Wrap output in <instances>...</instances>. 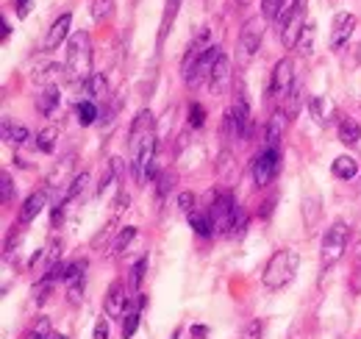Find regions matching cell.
<instances>
[{
  "label": "cell",
  "instance_id": "45",
  "mask_svg": "<svg viewBox=\"0 0 361 339\" xmlns=\"http://www.w3.org/2000/svg\"><path fill=\"white\" fill-rule=\"evenodd\" d=\"M353 267H356V270H361V242L356 245V251H353Z\"/></svg>",
  "mask_w": 361,
  "mask_h": 339
},
{
  "label": "cell",
  "instance_id": "9",
  "mask_svg": "<svg viewBox=\"0 0 361 339\" xmlns=\"http://www.w3.org/2000/svg\"><path fill=\"white\" fill-rule=\"evenodd\" d=\"M295 92V59L283 56L281 61H275L270 76V95L272 100H286L289 95Z\"/></svg>",
  "mask_w": 361,
  "mask_h": 339
},
{
  "label": "cell",
  "instance_id": "11",
  "mask_svg": "<svg viewBox=\"0 0 361 339\" xmlns=\"http://www.w3.org/2000/svg\"><path fill=\"white\" fill-rule=\"evenodd\" d=\"M262 40H264V20L259 17H250L242 31H239V50H242V59H253L262 47Z\"/></svg>",
  "mask_w": 361,
  "mask_h": 339
},
{
  "label": "cell",
  "instance_id": "38",
  "mask_svg": "<svg viewBox=\"0 0 361 339\" xmlns=\"http://www.w3.org/2000/svg\"><path fill=\"white\" fill-rule=\"evenodd\" d=\"M281 6H283V0H262V14H264V20H278V17H281Z\"/></svg>",
  "mask_w": 361,
  "mask_h": 339
},
{
  "label": "cell",
  "instance_id": "43",
  "mask_svg": "<svg viewBox=\"0 0 361 339\" xmlns=\"http://www.w3.org/2000/svg\"><path fill=\"white\" fill-rule=\"evenodd\" d=\"M303 209H309V225H314L317 214H319V206H317V198H309Z\"/></svg>",
  "mask_w": 361,
  "mask_h": 339
},
{
  "label": "cell",
  "instance_id": "29",
  "mask_svg": "<svg viewBox=\"0 0 361 339\" xmlns=\"http://www.w3.org/2000/svg\"><path fill=\"white\" fill-rule=\"evenodd\" d=\"M134 237H136V225H126V228H120L117 239L111 242V256H123V251L134 242Z\"/></svg>",
  "mask_w": 361,
  "mask_h": 339
},
{
  "label": "cell",
  "instance_id": "27",
  "mask_svg": "<svg viewBox=\"0 0 361 339\" xmlns=\"http://www.w3.org/2000/svg\"><path fill=\"white\" fill-rule=\"evenodd\" d=\"M178 6H180V0H167L164 17H161V28H159V47L164 44V40H167V34L173 31V20H176V14H178Z\"/></svg>",
  "mask_w": 361,
  "mask_h": 339
},
{
  "label": "cell",
  "instance_id": "3",
  "mask_svg": "<svg viewBox=\"0 0 361 339\" xmlns=\"http://www.w3.org/2000/svg\"><path fill=\"white\" fill-rule=\"evenodd\" d=\"M306 25H309V0H292L286 6V11H281V17H278V37H281L283 47H289V50L298 47V40L306 31Z\"/></svg>",
  "mask_w": 361,
  "mask_h": 339
},
{
  "label": "cell",
  "instance_id": "10",
  "mask_svg": "<svg viewBox=\"0 0 361 339\" xmlns=\"http://www.w3.org/2000/svg\"><path fill=\"white\" fill-rule=\"evenodd\" d=\"M359 25V17L353 11H339L331 23V37H328V47L331 50H342L348 47V42L353 40V31Z\"/></svg>",
  "mask_w": 361,
  "mask_h": 339
},
{
  "label": "cell",
  "instance_id": "33",
  "mask_svg": "<svg viewBox=\"0 0 361 339\" xmlns=\"http://www.w3.org/2000/svg\"><path fill=\"white\" fill-rule=\"evenodd\" d=\"M186 123L192 128H203V123H206V109H203L197 100L189 103V109H186Z\"/></svg>",
  "mask_w": 361,
  "mask_h": 339
},
{
  "label": "cell",
  "instance_id": "6",
  "mask_svg": "<svg viewBox=\"0 0 361 339\" xmlns=\"http://www.w3.org/2000/svg\"><path fill=\"white\" fill-rule=\"evenodd\" d=\"M348 239H350V225L345 220H336V222H331V228H325V237H322V270L334 267L345 256Z\"/></svg>",
  "mask_w": 361,
  "mask_h": 339
},
{
  "label": "cell",
  "instance_id": "42",
  "mask_svg": "<svg viewBox=\"0 0 361 339\" xmlns=\"http://www.w3.org/2000/svg\"><path fill=\"white\" fill-rule=\"evenodd\" d=\"M94 339H109V323L103 317L94 323Z\"/></svg>",
  "mask_w": 361,
  "mask_h": 339
},
{
  "label": "cell",
  "instance_id": "25",
  "mask_svg": "<svg viewBox=\"0 0 361 339\" xmlns=\"http://www.w3.org/2000/svg\"><path fill=\"white\" fill-rule=\"evenodd\" d=\"M361 139V126L353 117H342L339 120V142L342 145H356Z\"/></svg>",
  "mask_w": 361,
  "mask_h": 339
},
{
  "label": "cell",
  "instance_id": "47",
  "mask_svg": "<svg viewBox=\"0 0 361 339\" xmlns=\"http://www.w3.org/2000/svg\"><path fill=\"white\" fill-rule=\"evenodd\" d=\"M47 339H67V337H64V334H50Z\"/></svg>",
  "mask_w": 361,
  "mask_h": 339
},
{
  "label": "cell",
  "instance_id": "28",
  "mask_svg": "<svg viewBox=\"0 0 361 339\" xmlns=\"http://www.w3.org/2000/svg\"><path fill=\"white\" fill-rule=\"evenodd\" d=\"M186 217H189V228H192L197 237H203V239H206V237H212V234H214V231H212V220H209V214H203V212H197V209H195V212L186 214Z\"/></svg>",
  "mask_w": 361,
  "mask_h": 339
},
{
  "label": "cell",
  "instance_id": "46",
  "mask_svg": "<svg viewBox=\"0 0 361 339\" xmlns=\"http://www.w3.org/2000/svg\"><path fill=\"white\" fill-rule=\"evenodd\" d=\"M8 34H11V28H8V20H3V40H8Z\"/></svg>",
  "mask_w": 361,
  "mask_h": 339
},
{
  "label": "cell",
  "instance_id": "20",
  "mask_svg": "<svg viewBox=\"0 0 361 339\" xmlns=\"http://www.w3.org/2000/svg\"><path fill=\"white\" fill-rule=\"evenodd\" d=\"M59 103H61L59 86H42V92L37 95V109H39L45 117H53V112L59 109Z\"/></svg>",
  "mask_w": 361,
  "mask_h": 339
},
{
  "label": "cell",
  "instance_id": "39",
  "mask_svg": "<svg viewBox=\"0 0 361 339\" xmlns=\"http://www.w3.org/2000/svg\"><path fill=\"white\" fill-rule=\"evenodd\" d=\"M262 334H264V323H262V320H253V323H247V326L242 328L239 339H262Z\"/></svg>",
  "mask_w": 361,
  "mask_h": 339
},
{
  "label": "cell",
  "instance_id": "13",
  "mask_svg": "<svg viewBox=\"0 0 361 339\" xmlns=\"http://www.w3.org/2000/svg\"><path fill=\"white\" fill-rule=\"evenodd\" d=\"M128 306H131V295H128L126 284H123V281H114V284L109 287V292H106V300H103L106 317H123V314L128 311Z\"/></svg>",
  "mask_w": 361,
  "mask_h": 339
},
{
  "label": "cell",
  "instance_id": "37",
  "mask_svg": "<svg viewBox=\"0 0 361 339\" xmlns=\"http://www.w3.org/2000/svg\"><path fill=\"white\" fill-rule=\"evenodd\" d=\"M50 334H53V331H50L47 317H39V323H37V326H34V328H31V331H28L23 339H47Z\"/></svg>",
  "mask_w": 361,
  "mask_h": 339
},
{
  "label": "cell",
  "instance_id": "23",
  "mask_svg": "<svg viewBox=\"0 0 361 339\" xmlns=\"http://www.w3.org/2000/svg\"><path fill=\"white\" fill-rule=\"evenodd\" d=\"M331 172L339 178V181H353L359 175V162L353 156H336L334 165H331Z\"/></svg>",
  "mask_w": 361,
  "mask_h": 339
},
{
  "label": "cell",
  "instance_id": "24",
  "mask_svg": "<svg viewBox=\"0 0 361 339\" xmlns=\"http://www.w3.org/2000/svg\"><path fill=\"white\" fill-rule=\"evenodd\" d=\"M286 120H289V114L281 109V112H275L270 117V123H267V139H264V145H278L281 142V133H283V128H286Z\"/></svg>",
  "mask_w": 361,
  "mask_h": 339
},
{
  "label": "cell",
  "instance_id": "7",
  "mask_svg": "<svg viewBox=\"0 0 361 339\" xmlns=\"http://www.w3.org/2000/svg\"><path fill=\"white\" fill-rule=\"evenodd\" d=\"M253 184L262 189V186H270L275 181V175L281 172V148L278 145H264V150L253 159Z\"/></svg>",
  "mask_w": 361,
  "mask_h": 339
},
{
  "label": "cell",
  "instance_id": "41",
  "mask_svg": "<svg viewBox=\"0 0 361 339\" xmlns=\"http://www.w3.org/2000/svg\"><path fill=\"white\" fill-rule=\"evenodd\" d=\"M31 6H34V0H14V11H17V17H20V20L28 17V14H31Z\"/></svg>",
  "mask_w": 361,
  "mask_h": 339
},
{
  "label": "cell",
  "instance_id": "19",
  "mask_svg": "<svg viewBox=\"0 0 361 339\" xmlns=\"http://www.w3.org/2000/svg\"><path fill=\"white\" fill-rule=\"evenodd\" d=\"M81 89H84L87 100H106V95H109V81H106L103 73H92L90 78L81 84Z\"/></svg>",
  "mask_w": 361,
  "mask_h": 339
},
{
  "label": "cell",
  "instance_id": "16",
  "mask_svg": "<svg viewBox=\"0 0 361 339\" xmlns=\"http://www.w3.org/2000/svg\"><path fill=\"white\" fill-rule=\"evenodd\" d=\"M309 114L314 117L317 126L325 128L334 123V117H336V106H334L328 97H319V95H317V97L309 100Z\"/></svg>",
  "mask_w": 361,
  "mask_h": 339
},
{
  "label": "cell",
  "instance_id": "44",
  "mask_svg": "<svg viewBox=\"0 0 361 339\" xmlns=\"http://www.w3.org/2000/svg\"><path fill=\"white\" fill-rule=\"evenodd\" d=\"M206 334H209L206 326H192V337H206Z\"/></svg>",
  "mask_w": 361,
  "mask_h": 339
},
{
  "label": "cell",
  "instance_id": "36",
  "mask_svg": "<svg viewBox=\"0 0 361 339\" xmlns=\"http://www.w3.org/2000/svg\"><path fill=\"white\" fill-rule=\"evenodd\" d=\"M173 186H176V175H173V172H161V175H159V186H156V198L164 201V198L173 192Z\"/></svg>",
  "mask_w": 361,
  "mask_h": 339
},
{
  "label": "cell",
  "instance_id": "17",
  "mask_svg": "<svg viewBox=\"0 0 361 339\" xmlns=\"http://www.w3.org/2000/svg\"><path fill=\"white\" fill-rule=\"evenodd\" d=\"M142 309H145V295L131 297V306L128 311L123 314V339H131L139 328V320H142Z\"/></svg>",
  "mask_w": 361,
  "mask_h": 339
},
{
  "label": "cell",
  "instance_id": "30",
  "mask_svg": "<svg viewBox=\"0 0 361 339\" xmlns=\"http://www.w3.org/2000/svg\"><path fill=\"white\" fill-rule=\"evenodd\" d=\"M114 17V0H92V20L109 23Z\"/></svg>",
  "mask_w": 361,
  "mask_h": 339
},
{
  "label": "cell",
  "instance_id": "2",
  "mask_svg": "<svg viewBox=\"0 0 361 339\" xmlns=\"http://www.w3.org/2000/svg\"><path fill=\"white\" fill-rule=\"evenodd\" d=\"M298 267H300V254L295 248H281L270 256V261L262 273V284L267 290H283L295 281Z\"/></svg>",
  "mask_w": 361,
  "mask_h": 339
},
{
  "label": "cell",
  "instance_id": "35",
  "mask_svg": "<svg viewBox=\"0 0 361 339\" xmlns=\"http://www.w3.org/2000/svg\"><path fill=\"white\" fill-rule=\"evenodd\" d=\"M14 192H17L14 178H11L8 172H3V175H0V201H3V206H8V203L14 201Z\"/></svg>",
  "mask_w": 361,
  "mask_h": 339
},
{
  "label": "cell",
  "instance_id": "12",
  "mask_svg": "<svg viewBox=\"0 0 361 339\" xmlns=\"http://www.w3.org/2000/svg\"><path fill=\"white\" fill-rule=\"evenodd\" d=\"M64 284H67V297L70 303L84 300V287H87V261H73L64 270Z\"/></svg>",
  "mask_w": 361,
  "mask_h": 339
},
{
  "label": "cell",
  "instance_id": "8",
  "mask_svg": "<svg viewBox=\"0 0 361 339\" xmlns=\"http://www.w3.org/2000/svg\"><path fill=\"white\" fill-rule=\"evenodd\" d=\"M226 50L220 47V44H212L195 64H192V70L183 76V81H186V86L189 89H200V86L212 84V73H214V64H217V59L223 56Z\"/></svg>",
  "mask_w": 361,
  "mask_h": 339
},
{
  "label": "cell",
  "instance_id": "22",
  "mask_svg": "<svg viewBox=\"0 0 361 339\" xmlns=\"http://www.w3.org/2000/svg\"><path fill=\"white\" fill-rule=\"evenodd\" d=\"M228 84H231V61H228V56L223 53V56L217 59V64H214V73H212V84H209V86H212L217 95H223Z\"/></svg>",
  "mask_w": 361,
  "mask_h": 339
},
{
  "label": "cell",
  "instance_id": "5",
  "mask_svg": "<svg viewBox=\"0 0 361 339\" xmlns=\"http://www.w3.org/2000/svg\"><path fill=\"white\" fill-rule=\"evenodd\" d=\"M242 212V206L236 203V198L231 192H220L214 201H212V209H209V220H212V231L217 237H231L233 231V222Z\"/></svg>",
  "mask_w": 361,
  "mask_h": 339
},
{
  "label": "cell",
  "instance_id": "18",
  "mask_svg": "<svg viewBox=\"0 0 361 339\" xmlns=\"http://www.w3.org/2000/svg\"><path fill=\"white\" fill-rule=\"evenodd\" d=\"M42 209H45V192H31V195L25 198L23 209H20V225L34 222V220L42 214Z\"/></svg>",
  "mask_w": 361,
  "mask_h": 339
},
{
  "label": "cell",
  "instance_id": "31",
  "mask_svg": "<svg viewBox=\"0 0 361 339\" xmlns=\"http://www.w3.org/2000/svg\"><path fill=\"white\" fill-rule=\"evenodd\" d=\"M34 148H37L39 153H53V150H56V131H53V128L37 131V136H34Z\"/></svg>",
  "mask_w": 361,
  "mask_h": 339
},
{
  "label": "cell",
  "instance_id": "32",
  "mask_svg": "<svg viewBox=\"0 0 361 339\" xmlns=\"http://www.w3.org/2000/svg\"><path fill=\"white\" fill-rule=\"evenodd\" d=\"M145 270H147V256L136 258V264L131 267V273H128V287H131L134 295H139V287H142V281H145Z\"/></svg>",
  "mask_w": 361,
  "mask_h": 339
},
{
  "label": "cell",
  "instance_id": "21",
  "mask_svg": "<svg viewBox=\"0 0 361 339\" xmlns=\"http://www.w3.org/2000/svg\"><path fill=\"white\" fill-rule=\"evenodd\" d=\"M3 139L8 145L20 148V145H25L31 139V131L25 126H20V123H11V117H3Z\"/></svg>",
  "mask_w": 361,
  "mask_h": 339
},
{
  "label": "cell",
  "instance_id": "4",
  "mask_svg": "<svg viewBox=\"0 0 361 339\" xmlns=\"http://www.w3.org/2000/svg\"><path fill=\"white\" fill-rule=\"evenodd\" d=\"M67 73L70 78H81V84L92 76V40L87 31H78L67 42Z\"/></svg>",
  "mask_w": 361,
  "mask_h": 339
},
{
  "label": "cell",
  "instance_id": "15",
  "mask_svg": "<svg viewBox=\"0 0 361 339\" xmlns=\"http://www.w3.org/2000/svg\"><path fill=\"white\" fill-rule=\"evenodd\" d=\"M70 25H73V14H70V11L59 14V17L53 20V25L47 28V37H45V42H42V47H45V50H56L59 44L70 37Z\"/></svg>",
  "mask_w": 361,
  "mask_h": 339
},
{
  "label": "cell",
  "instance_id": "14",
  "mask_svg": "<svg viewBox=\"0 0 361 339\" xmlns=\"http://www.w3.org/2000/svg\"><path fill=\"white\" fill-rule=\"evenodd\" d=\"M212 47V31L209 28H197V34L192 37V42L186 47V53H183V61H180V73L186 76L189 70H192V64L206 53Z\"/></svg>",
  "mask_w": 361,
  "mask_h": 339
},
{
  "label": "cell",
  "instance_id": "40",
  "mask_svg": "<svg viewBox=\"0 0 361 339\" xmlns=\"http://www.w3.org/2000/svg\"><path fill=\"white\" fill-rule=\"evenodd\" d=\"M178 209L183 214L195 212V195H192V192H180V195H178Z\"/></svg>",
  "mask_w": 361,
  "mask_h": 339
},
{
  "label": "cell",
  "instance_id": "34",
  "mask_svg": "<svg viewBox=\"0 0 361 339\" xmlns=\"http://www.w3.org/2000/svg\"><path fill=\"white\" fill-rule=\"evenodd\" d=\"M300 56H312V50H314V25L309 23L306 25V31L300 34V40H298V47H295Z\"/></svg>",
  "mask_w": 361,
  "mask_h": 339
},
{
  "label": "cell",
  "instance_id": "26",
  "mask_svg": "<svg viewBox=\"0 0 361 339\" xmlns=\"http://www.w3.org/2000/svg\"><path fill=\"white\" fill-rule=\"evenodd\" d=\"M97 117H100V114H97V103H94V100H87V97H84V100L75 103V120H78V126H84V128L92 126Z\"/></svg>",
  "mask_w": 361,
  "mask_h": 339
},
{
  "label": "cell",
  "instance_id": "1",
  "mask_svg": "<svg viewBox=\"0 0 361 339\" xmlns=\"http://www.w3.org/2000/svg\"><path fill=\"white\" fill-rule=\"evenodd\" d=\"M156 123L150 109H142L131 123L128 131V153H131V172L145 186L147 181L156 178Z\"/></svg>",
  "mask_w": 361,
  "mask_h": 339
}]
</instances>
